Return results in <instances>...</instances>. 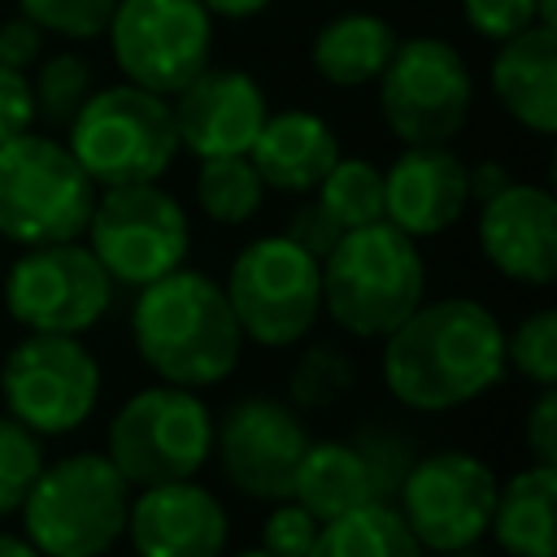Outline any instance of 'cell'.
Listing matches in <instances>:
<instances>
[{
	"instance_id": "26",
	"label": "cell",
	"mask_w": 557,
	"mask_h": 557,
	"mask_svg": "<svg viewBox=\"0 0 557 557\" xmlns=\"http://www.w3.org/2000/svg\"><path fill=\"white\" fill-rule=\"evenodd\" d=\"M265 183L252 170L248 152L239 157H205L196 170V205L218 226H244L261 213Z\"/></svg>"
},
{
	"instance_id": "43",
	"label": "cell",
	"mask_w": 557,
	"mask_h": 557,
	"mask_svg": "<svg viewBox=\"0 0 557 557\" xmlns=\"http://www.w3.org/2000/svg\"><path fill=\"white\" fill-rule=\"evenodd\" d=\"M535 26L557 30V0H535Z\"/></svg>"
},
{
	"instance_id": "28",
	"label": "cell",
	"mask_w": 557,
	"mask_h": 557,
	"mask_svg": "<svg viewBox=\"0 0 557 557\" xmlns=\"http://www.w3.org/2000/svg\"><path fill=\"white\" fill-rule=\"evenodd\" d=\"M96 91L91 61L78 52H44L35 61L30 96H35V117L48 126H70V117L83 109V100Z\"/></svg>"
},
{
	"instance_id": "34",
	"label": "cell",
	"mask_w": 557,
	"mask_h": 557,
	"mask_svg": "<svg viewBox=\"0 0 557 557\" xmlns=\"http://www.w3.org/2000/svg\"><path fill=\"white\" fill-rule=\"evenodd\" d=\"M318 527L322 522L305 505H296L292 496L287 500H274L270 518L261 522V548L270 557H305L309 544H313V535H318Z\"/></svg>"
},
{
	"instance_id": "10",
	"label": "cell",
	"mask_w": 557,
	"mask_h": 557,
	"mask_svg": "<svg viewBox=\"0 0 557 557\" xmlns=\"http://www.w3.org/2000/svg\"><path fill=\"white\" fill-rule=\"evenodd\" d=\"M87 248L122 287H144L187 261L191 226L183 205L161 183H117L96 191Z\"/></svg>"
},
{
	"instance_id": "1",
	"label": "cell",
	"mask_w": 557,
	"mask_h": 557,
	"mask_svg": "<svg viewBox=\"0 0 557 557\" xmlns=\"http://www.w3.org/2000/svg\"><path fill=\"white\" fill-rule=\"evenodd\" d=\"M505 379V326L474 296L422 300L383 335V383L413 413L479 400Z\"/></svg>"
},
{
	"instance_id": "40",
	"label": "cell",
	"mask_w": 557,
	"mask_h": 557,
	"mask_svg": "<svg viewBox=\"0 0 557 557\" xmlns=\"http://www.w3.org/2000/svg\"><path fill=\"white\" fill-rule=\"evenodd\" d=\"M466 178H470V200L483 205L487 196H496L500 187H509V170L500 161H479V165H466Z\"/></svg>"
},
{
	"instance_id": "7",
	"label": "cell",
	"mask_w": 557,
	"mask_h": 557,
	"mask_svg": "<svg viewBox=\"0 0 557 557\" xmlns=\"http://www.w3.org/2000/svg\"><path fill=\"white\" fill-rule=\"evenodd\" d=\"M222 296L244 339L292 348L309 339L322 318V261L287 235H261L235 252Z\"/></svg>"
},
{
	"instance_id": "32",
	"label": "cell",
	"mask_w": 557,
	"mask_h": 557,
	"mask_svg": "<svg viewBox=\"0 0 557 557\" xmlns=\"http://www.w3.org/2000/svg\"><path fill=\"white\" fill-rule=\"evenodd\" d=\"M117 0H17V13L30 17L44 35H61L70 44H91L109 30Z\"/></svg>"
},
{
	"instance_id": "19",
	"label": "cell",
	"mask_w": 557,
	"mask_h": 557,
	"mask_svg": "<svg viewBox=\"0 0 557 557\" xmlns=\"http://www.w3.org/2000/svg\"><path fill=\"white\" fill-rule=\"evenodd\" d=\"M470 205L466 161L448 144H405L383 170V218L409 239L444 235Z\"/></svg>"
},
{
	"instance_id": "4",
	"label": "cell",
	"mask_w": 557,
	"mask_h": 557,
	"mask_svg": "<svg viewBox=\"0 0 557 557\" xmlns=\"http://www.w3.org/2000/svg\"><path fill=\"white\" fill-rule=\"evenodd\" d=\"M131 483L104 453H70L44 461L26 500L22 535L39 557H104L126 535Z\"/></svg>"
},
{
	"instance_id": "27",
	"label": "cell",
	"mask_w": 557,
	"mask_h": 557,
	"mask_svg": "<svg viewBox=\"0 0 557 557\" xmlns=\"http://www.w3.org/2000/svg\"><path fill=\"white\" fill-rule=\"evenodd\" d=\"M313 200L344 226H366L383 218V170L366 157H335V165L313 187Z\"/></svg>"
},
{
	"instance_id": "37",
	"label": "cell",
	"mask_w": 557,
	"mask_h": 557,
	"mask_svg": "<svg viewBox=\"0 0 557 557\" xmlns=\"http://www.w3.org/2000/svg\"><path fill=\"white\" fill-rule=\"evenodd\" d=\"M344 235V226L318 205V200H305L296 213H292V222H287V239H296L305 252H313L318 261L331 252V244Z\"/></svg>"
},
{
	"instance_id": "42",
	"label": "cell",
	"mask_w": 557,
	"mask_h": 557,
	"mask_svg": "<svg viewBox=\"0 0 557 557\" xmlns=\"http://www.w3.org/2000/svg\"><path fill=\"white\" fill-rule=\"evenodd\" d=\"M0 557H39V548L26 540V535H13V531H0Z\"/></svg>"
},
{
	"instance_id": "15",
	"label": "cell",
	"mask_w": 557,
	"mask_h": 557,
	"mask_svg": "<svg viewBox=\"0 0 557 557\" xmlns=\"http://www.w3.org/2000/svg\"><path fill=\"white\" fill-rule=\"evenodd\" d=\"M213 448L226 483L252 500H287L296 466L309 448L300 413L274 396L235 400L222 422H213Z\"/></svg>"
},
{
	"instance_id": "35",
	"label": "cell",
	"mask_w": 557,
	"mask_h": 557,
	"mask_svg": "<svg viewBox=\"0 0 557 557\" xmlns=\"http://www.w3.org/2000/svg\"><path fill=\"white\" fill-rule=\"evenodd\" d=\"M461 13L479 39H509L527 26H535V0H461Z\"/></svg>"
},
{
	"instance_id": "22",
	"label": "cell",
	"mask_w": 557,
	"mask_h": 557,
	"mask_svg": "<svg viewBox=\"0 0 557 557\" xmlns=\"http://www.w3.org/2000/svg\"><path fill=\"white\" fill-rule=\"evenodd\" d=\"M396 39L400 35L392 30L387 17L366 13V9H348V13L326 17L313 30V39H309V65L331 87H370L383 74Z\"/></svg>"
},
{
	"instance_id": "21",
	"label": "cell",
	"mask_w": 557,
	"mask_h": 557,
	"mask_svg": "<svg viewBox=\"0 0 557 557\" xmlns=\"http://www.w3.org/2000/svg\"><path fill=\"white\" fill-rule=\"evenodd\" d=\"M492 96L531 135L557 131V30L527 26L496 44Z\"/></svg>"
},
{
	"instance_id": "18",
	"label": "cell",
	"mask_w": 557,
	"mask_h": 557,
	"mask_svg": "<svg viewBox=\"0 0 557 557\" xmlns=\"http://www.w3.org/2000/svg\"><path fill=\"white\" fill-rule=\"evenodd\" d=\"M126 535L135 557H226L231 522L209 487L196 479H170L131 496Z\"/></svg>"
},
{
	"instance_id": "8",
	"label": "cell",
	"mask_w": 557,
	"mask_h": 557,
	"mask_svg": "<svg viewBox=\"0 0 557 557\" xmlns=\"http://www.w3.org/2000/svg\"><path fill=\"white\" fill-rule=\"evenodd\" d=\"M213 453V413L196 396V387L157 383L113 413L109 422V461L122 470V479L135 487L170 483V479H196V470Z\"/></svg>"
},
{
	"instance_id": "12",
	"label": "cell",
	"mask_w": 557,
	"mask_h": 557,
	"mask_svg": "<svg viewBox=\"0 0 557 557\" xmlns=\"http://www.w3.org/2000/svg\"><path fill=\"white\" fill-rule=\"evenodd\" d=\"M392 505L422 553H457L487 535L496 474L466 448H440L405 470Z\"/></svg>"
},
{
	"instance_id": "31",
	"label": "cell",
	"mask_w": 557,
	"mask_h": 557,
	"mask_svg": "<svg viewBox=\"0 0 557 557\" xmlns=\"http://www.w3.org/2000/svg\"><path fill=\"white\" fill-rule=\"evenodd\" d=\"M44 470V444L17 418H0V518L17 513L35 474Z\"/></svg>"
},
{
	"instance_id": "6",
	"label": "cell",
	"mask_w": 557,
	"mask_h": 557,
	"mask_svg": "<svg viewBox=\"0 0 557 557\" xmlns=\"http://www.w3.org/2000/svg\"><path fill=\"white\" fill-rule=\"evenodd\" d=\"M96 183L74 152L39 131H22L0 144V239L61 244L87 231Z\"/></svg>"
},
{
	"instance_id": "11",
	"label": "cell",
	"mask_w": 557,
	"mask_h": 557,
	"mask_svg": "<svg viewBox=\"0 0 557 557\" xmlns=\"http://www.w3.org/2000/svg\"><path fill=\"white\" fill-rule=\"evenodd\" d=\"M0 396L9 418L35 435L78 431L100 400V366L78 335L26 331L0 366Z\"/></svg>"
},
{
	"instance_id": "36",
	"label": "cell",
	"mask_w": 557,
	"mask_h": 557,
	"mask_svg": "<svg viewBox=\"0 0 557 557\" xmlns=\"http://www.w3.org/2000/svg\"><path fill=\"white\" fill-rule=\"evenodd\" d=\"M35 126V96L22 70L0 65V144Z\"/></svg>"
},
{
	"instance_id": "45",
	"label": "cell",
	"mask_w": 557,
	"mask_h": 557,
	"mask_svg": "<svg viewBox=\"0 0 557 557\" xmlns=\"http://www.w3.org/2000/svg\"><path fill=\"white\" fill-rule=\"evenodd\" d=\"M235 557H270L265 548H244V553H235Z\"/></svg>"
},
{
	"instance_id": "41",
	"label": "cell",
	"mask_w": 557,
	"mask_h": 557,
	"mask_svg": "<svg viewBox=\"0 0 557 557\" xmlns=\"http://www.w3.org/2000/svg\"><path fill=\"white\" fill-rule=\"evenodd\" d=\"M209 17H222V22H252L261 17L274 0H200Z\"/></svg>"
},
{
	"instance_id": "3",
	"label": "cell",
	"mask_w": 557,
	"mask_h": 557,
	"mask_svg": "<svg viewBox=\"0 0 557 557\" xmlns=\"http://www.w3.org/2000/svg\"><path fill=\"white\" fill-rule=\"evenodd\" d=\"M426 300L418 239L387 218L344 231L322 257V313L352 339H383Z\"/></svg>"
},
{
	"instance_id": "44",
	"label": "cell",
	"mask_w": 557,
	"mask_h": 557,
	"mask_svg": "<svg viewBox=\"0 0 557 557\" xmlns=\"http://www.w3.org/2000/svg\"><path fill=\"white\" fill-rule=\"evenodd\" d=\"M444 557H487V553H479V548L470 544V548H457V553H444Z\"/></svg>"
},
{
	"instance_id": "24",
	"label": "cell",
	"mask_w": 557,
	"mask_h": 557,
	"mask_svg": "<svg viewBox=\"0 0 557 557\" xmlns=\"http://www.w3.org/2000/svg\"><path fill=\"white\" fill-rule=\"evenodd\" d=\"M553 500H557V466H527L509 483H496L492 505V540L509 557H553L557 531H553Z\"/></svg>"
},
{
	"instance_id": "9",
	"label": "cell",
	"mask_w": 557,
	"mask_h": 557,
	"mask_svg": "<svg viewBox=\"0 0 557 557\" xmlns=\"http://www.w3.org/2000/svg\"><path fill=\"white\" fill-rule=\"evenodd\" d=\"M379 83V113L400 144H453L474 104V74L440 35L396 39Z\"/></svg>"
},
{
	"instance_id": "17",
	"label": "cell",
	"mask_w": 557,
	"mask_h": 557,
	"mask_svg": "<svg viewBox=\"0 0 557 557\" xmlns=\"http://www.w3.org/2000/svg\"><path fill=\"white\" fill-rule=\"evenodd\" d=\"M479 248L487 265L522 287L557 278V205L540 183H509L479 205Z\"/></svg>"
},
{
	"instance_id": "20",
	"label": "cell",
	"mask_w": 557,
	"mask_h": 557,
	"mask_svg": "<svg viewBox=\"0 0 557 557\" xmlns=\"http://www.w3.org/2000/svg\"><path fill=\"white\" fill-rule=\"evenodd\" d=\"M339 157V139L331 131V122L313 109H278L265 113L248 161L261 174L265 191H287V196H305L322 183V174L335 165Z\"/></svg>"
},
{
	"instance_id": "13",
	"label": "cell",
	"mask_w": 557,
	"mask_h": 557,
	"mask_svg": "<svg viewBox=\"0 0 557 557\" xmlns=\"http://www.w3.org/2000/svg\"><path fill=\"white\" fill-rule=\"evenodd\" d=\"M104 35L126 83L157 96L187 87L213 57V17L200 0H117Z\"/></svg>"
},
{
	"instance_id": "30",
	"label": "cell",
	"mask_w": 557,
	"mask_h": 557,
	"mask_svg": "<svg viewBox=\"0 0 557 557\" xmlns=\"http://www.w3.org/2000/svg\"><path fill=\"white\" fill-rule=\"evenodd\" d=\"M505 370H518L535 387L557 383V309L544 305L505 335Z\"/></svg>"
},
{
	"instance_id": "25",
	"label": "cell",
	"mask_w": 557,
	"mask_h": 557,
	"mask_svg": "<svg viewBox=\"0 0 557 557\" xmlns=\"http://www.w3.org/2000/svg\"><path fill=\"white\" fill-rule=\"evenodd\" d=\"M305 557H422V544L409 535L396 505L370 500L326 518Z\"/></svg>"
},
{
	"instance_id": "29",
	"label": "cell",
	"mask_w": 557,
	"mask_h": 557,
	"mask_svg": "<svg viewBox=\"0 0 557 557\" xmlns=\"http://www.w3.org/2000/svg\"><path fill=\"white\" fill-rule=\"evenodd\" d=\"M357 387V366L352 357L331 344V339H313L296 366H292V379H287V396L296 409H331L339 405L348 392Z\"/></svg>"
},
{
	"instance_id": "38",
	"label": "cell",
	"mask_w": 557,
	"mask_h": 557,
	"mask_svg": "<svg viewBox=\"0 0 557 557\" xmlns=\"http://www.w3.org/2000/svg\"><path fill=\"white\" fill-rule=\"evenodd\" d=\"M48 48H44V30L30 22V17H4L0 22V65H9V70H35V61L44 57Z\"/></svg>"
},
{
	"instance_id": "16",
	"label": "cell",
	"mask_w": 557,
	"mask_h": 557,
	"mask_svg": "<svg viewBox=\"0 0 557 557\" xmlns=\"http://www.w3.org/2000/svg\"><path fill=\"white\" fill-rule=\"evenodd\" d=\"M170 109H174L178 148H187L196 161L248 152L270 113L261 83L248 70H231V65H205L187 87L174 91Z\"/></svg>"
},
{
	"instance_id": "14",
	"label": "cell",
	"mask_w": 557,
	"mask_h": 557,
	"mask_svg": "<svg viewBox=\"0 0 557 557\" xmlns=\"http://www.w3.org/2000/svg\"><path fill=\"white\" fill-rule=\"evenodd\" d=\"M113 305V278L87 244H35L4 274V309L26 331L83 335Z\"/></svg>"
},
{
	"instance_id": "23",
	"label": "cell",
	"mask_w": 557,
	"mask_h": 557,
	"mask_svg": "<svg viewBox=\"0 0 557 557\" xmlns=\"http://www.w3.org/2000/svg\"><path fill=\"white\" fill-rule=\"evenodd\" d=\"M292 500L305 505L318 522L379 500L366 453L352 440H309L292 479Z\"/></svg>"
},
{
	"instance_id": "5",
	"label": "cell",
	"mask_w": 557,
	"mask_h": 557,
	"mask_svg": "<svg viewBox=\"0 0 557 557\" xmlns=\"http://www.w3.org/2000/svg\"><path fill=\"white\" fill-rule=\"evenodd\" d=\"M65 131V148L96 187L157 183L178 157L170 96H157L126 78L96 87Z\"/></svg>"
},
{
	"instance_id": "39",
	"label": "cell",
	"mask_w": 557,
	"mask_h": 557,
	"mask_svg": "<svg viewBox=\"0 0 557 557\" xmlns=\"http://www.w3.org/2000/svg\"><path fill=\"white\" fill-rule=\"evenodd\" d=\"M522 440L540 466H557V396H553V387H540L535 405L527 409Z\"/></svg>"
},
{
	"instance_id": "2",
	"label": "cell",
	"mask_w": 557,
	"mask_h": 557,
	"mask_svg": "<svg viewBox=\"0 0 557 557\" xmlns=\"http://www.w3.org/2000/svg\"><path fill=\"white\" fill-rule=\"evenodd\" d=\"M131 335L144 366L174 387H213L235 374L244 352V335L222 287L183 265L139 287Z\"/></svg>"
},
{
	"instance_id": "33",
	"label": "cell",
	"mask_w": 557,
	"mask_h": 557,
	"mask_svg": "<svg viewBox=\"0 0 557 557\" xmlns=\"http://www.w3.org/2000/svg\"><path fill=\"white\" fill-rule=\"evenodd\" d=\"M352 444H357V448L366 453V461H370V474H374V492H379V500H387V505H392V496H396V487H400L405 470L413 466L409 444H405L396 431H379V426L357 431V435H352Z\"/></svg>"
}]
</instances>
